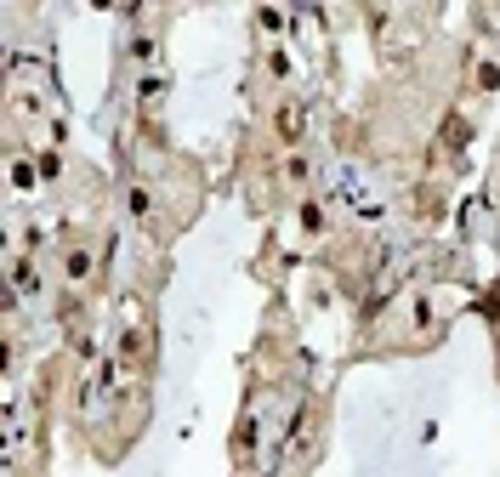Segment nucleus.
Segmentation results:
<instances>
[{
	"instance_id": "f257e3e1",
	"label": "nucleus",
	"mask_w": 500,
	"mask_h": 477,
	"mask_svg": "<svg viewBox=\"0 0 500 477\" xmlns=\"http://www.w3.org/2000/svg\"><path fill=\"white\" fill-rule=\"evenodd\" d=\"M279 137H284V142H296V137H302V108H296V103H284V108H279Z\"/></svg>"
},
{
	"instance_id": "f03ea898",
	"label": "nucleus",
	"mask_w": 500,
	"mask_h": 477,
	"mask_svg": "<svg viewBox=\"0 0 500 477\" xmlns=\"http://www.w3.org/2000/svg\"><path fill=\"white\" fill-rule=\"evenodd\" d=\"M307 177H313V165H307L302 154H290V159H284V182H296V188H302Z\"/></svg>"
},
{
	"instance_id": "7ed1b4c3",
	"label": "nucleus",
	"mask_w": 500,
	"mask_h": 477,
	"mask_svg": "<svg viewBox=\"0 0 500 477\" xmlns=\"http://www.w3.org/2000/svg\"><path fill=\"white\" fill-rule=\"evenodd\" d=\"M86 273H91V250H68V279L80 284Z\"/></svg>"
},
{
	"instance_id": "20e7f679",
	"label": "nucleus",
	"mask_w": 500,
	"mask_h": 477,
	"mask_svg": "<svg viewBox=\"0 0 500 477\" xmlns=\"http://www.w3.org/2000/svg\"><path fill=\"white\" fill-rule=\"evenodd\" d=\"M478 91H500V68L494 63H478Z\"/></svg>"
},
{
	"instance_id": "39448f33",
	"label": "nucleus",
	"mask_w": 500,
	"mask_h": 477,
	"mask_svg": "<svg viewBox=\"0 0 500 477\" xmlns=\"http://www.w3.org/2000/svg\"><path fill=\"white\" fill-rule=\"evenodd\" d=\"M302 228H307V233H324V210H318V205H302Z\"/></svg>"
}]
</instances>
